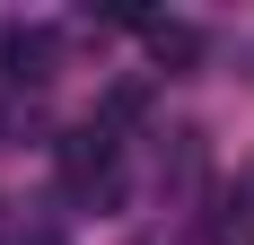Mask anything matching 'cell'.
Masks as SVG:
<instances>
[{
    "label": "cell",
    "mask_w": 254,
    "mask_h": 245,
    "mask_svg": "<svg viewBox=\"0 0 254 245\" xmlns=\"http://www.w3.org/2000/svg\"><path fill=\"white\" fill-rule=\"evenodd\" d=\"M149 53H158V61H193V53H202V35H193V26H167V18H149Z\"/></svg>",
    "instance_id": "7a4b0ae2"
},
{
    "label": "cell",
    "mask_w": 254,
    "mask_h": 245,
    "mask_svg": "<svg viewBox=\"0 0 254 245\" xmlns=\"http://www.w3.org/2000/svg\"><path fill=\"white\" fill-rule=\"evenodd\" d=\"M9 70H18V79H44L53 70V35H9Z\"/></svg>",
    "instance_id": "3957f363"
},
{
    "label": "cell",
    "mask_w": 254,
    "mask_h": 245,
    "mask_svg": "<svg viewBox=\"0 0 254 245\" xmlns=\"http://www.w3.org/2000/svg\"><path fill=\"white\" fill-rule=\"evenodd\" d=\"M62 184H70V201H88V210H114V193H123V140H114V122L62 131Z\"/></svg>",
    "instance_id": "6da1fadb"
}]
</instances>
